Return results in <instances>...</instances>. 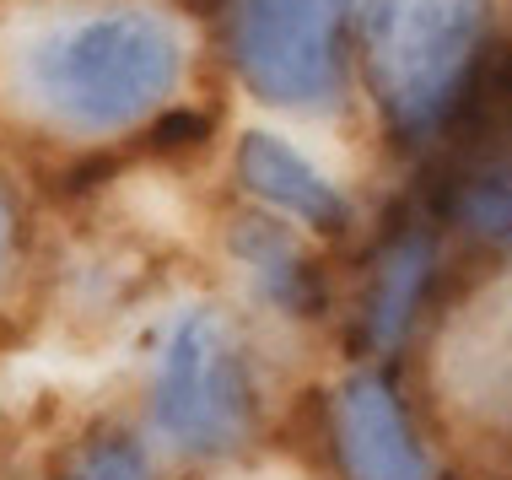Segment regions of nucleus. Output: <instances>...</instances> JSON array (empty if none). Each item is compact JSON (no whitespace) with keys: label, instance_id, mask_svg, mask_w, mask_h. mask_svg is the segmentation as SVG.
Wrapping results in <instances>:
<instances>
[{"label":"nucleus","instance_id":"obj_1","mask_svg":"<svg viewBox=\"0 0 512 480\" xmlns=\"http://www.w3.org/2000/svg\"><path fill=\"white\" fill-rule=\"evenodd\" d=\"M22 76L33 103L65 130L114 135L173 98L184 76V44L157 11L114 6L44 33L27 49Z\"/></svg>","mask_w":512,"mask_h":480},{"label":"nucleus","instance_id":"obj_2","mask_svg":"<svg viewBox=\"0 0 512 480\" xmlns=\"http://www.w3.org/2000/svg\"><path fill=\"white\" fill-rule=\"evenodd\" d=\"M491 22L496 0H367V87L399 141H432L459 119L491 65Z\"/></svg>","mask_w":512,"mask_h":480},{"label":"nucleus","instance_id":"obj_3","mask_svg":"<svg viewBox=\"0 0 512 480\" xmlns=\"http://www.w3.org/2000/svg\"><path fill=\"white\" fill-rule=\"evenodd\" d=\"M151 421L173 448L200 459L238 454L259 427V389L238 329L216 308H184L157 351Z\"/></svg>","mask_w":512,"mask_h":480},{"label":"nucleus","instance_id":"obj_4","mask_svg":"<svg viewBox=\"0 0 512 480\" xmlns=\"http://www.w3.org/2000/svg\"><path fill=\"white\" fill-rule=\"evenodd\" d=\"M356 0H227V54L259 103L324 114L345 81Z\"/></svg>","mask_w":512,"mask_h":480},{"label":"nucleus","instance_id":"obj_5","mask_svg":"<svg viewBox=\"0 0 512 480\" xmlns=\"http://www.w3.org/2000/svg\"><path fill=\"white\" fill-rule=\"evenodd\" d=\"M335 454L345 480H437V459L383 373H356L335 389Z\"/></svg>","mask_w":512,"mask_h":480},{"label":"nucleus","instance_id":"obj_6","mask_svg":"<svg viewBox=\"0 0 512 480\" xmlns=\"http://www.w3.org/2000/svg\"><path fill=\"white\" fill-rule=\"evenodd\" d=\"M238 178L248 195L292 216L297 227H313V232L351 227V200L340 195V184H329L292 141H281L270 130H248L238 141Z\"/></svg>","mask_w":512,"mask_h":480},{"label":"nucleus","instance_id":"obj_7","mask_svg":"<svg viewBox=\"0 0 512 480\" xmlns=\"http://www.w3.org/2000/svg\"><path fill=\"white\" fill-rule=\"evenodd\" d=\"M232 259L248 270L254 292L270 297L281 313H302V319H313V313L324 308V281H318V270L302 259L297 238L281 222L243 216V222L232 227Z\"/></svg>","mask_w":512,"mask_h":480},{"label":"nucleus","instance_id":"obj_8","mask_svg":"<svg viewBox=\"0 0 512 480\" xmlns=\"http://www.w3.org/2000/svg\"><path fill=\"white\" fill-rule=\"evenodd\" d=\"M432 265H437L432 232H421V227L394 232V243L378 259L372 292H367V335L378 351H389L410 335L415 313H421V297H426V281H432Z\"/></svg>","mask_w":512,"mask_h":480},{"label":"nucleus","instance_id":"obj_9","mask_svg":"<svg viewBox=\"0 0 512 480\" xmlns=\"http://www.w3.org/2000/svg\"><path fill=\"white\" fill-rule=\"evenodd\" d=\"M65 480H151V459L141 437L130 432H98L71 454Z\"/></svg>","mask_w":512,"mask_h":480},{"label":"nucleus","instance_id":"obj_10","mask_svg":"<svg viewBox=\"0 0 512 480\" xmlns=\"http://www.w3.org/2000/svg\"><path fill=\"white\" fill-rule=\"evenodd\" d=\"M453 200H459V216H464L469 232H480V238H491V243L507 238L512 200H507L502 168H475V173H464V184H459V195H453Z\"/></svg>","mask_w":512,"mask_h":480},{"label":"nucleus","instance_id":"obj_11","mask_svg":"<svg viewBox=\"0 0 512 480\" xmlns=\"http://www.w3.org/2000/svg\"><path fill=\"white\" fill-rule=\"evenodd\" d=\"M205 141H211V114H200V108H168L146 135V146L157 157H189Z\"/></svg>","mask_w":512,"mask_h":480},{"label":"nucleus","instance_id":"obj_12","mask_svg":"<svg viewBox=\"0 0 512 480\" xmlns=\"http://www.w3.org/2000/svg\"><path fill=\"white\" fill-rule=\"evenodd\" d=\"M11 254H17V200H11V189L0 184V276H6Z\"/></svg>","mask_w":512,"mask_h":480}]
</instances>
